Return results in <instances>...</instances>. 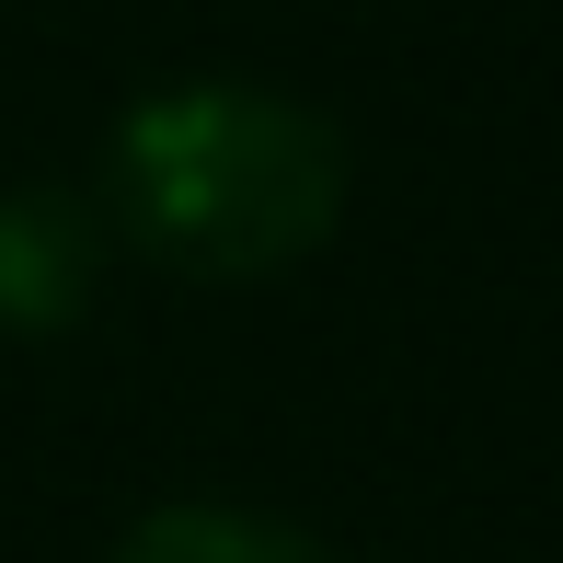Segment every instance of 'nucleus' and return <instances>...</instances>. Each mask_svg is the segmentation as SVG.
Instances as JSON below:
<instances>
[{"label": "nucleus", "mask_w": 563, "mask_h": 563, "mask_svg": "<svg viewBox=\"0 0 563 563\" xmlns=\"http://www.w3.org/2000/svg\"><path fill=\"white\" fill-rule=\"evenodd\" d=\"M104 196L173 276H288L345 219V139L276 81H162L115 115Z\"/></svg>", "instance_id": "f257e3e1"}, {"label": "nucleus", "mask_w": 563, "mask_h": 563, "mask_svg": "<svg viewBox=\"0 0 563 563\" xmlns=\"http://www.w3.org/2000/svg\"><path fill=\"white\" fill-rule=\"evenodd\" d=\"M104 288V230L69 196L12 185L0 196V334H69Z\"/></svg>", "instance_id": "f03ea898"}, {"label": "nucleus", "mask_w": 563, "mask_h": 563, "mask_svg": "<svg viewBox=\"0 0 563 563\" xmlns=\"http://www.w3.org/2000/svg\"><path fill=\"white\" fill-rule=\"evenodd\" d=\"M115 563H334V552H322L299 518H276V506L185 495V506H150V518L115 541Z\"/></svg>", "instance_id": "7ed1b4c3"}]
</instances>
